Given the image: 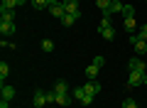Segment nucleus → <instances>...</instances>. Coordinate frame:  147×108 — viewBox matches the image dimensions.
I'll use <instances>...</instances> for the list:
<instances>
[{"mask_svg": "<svg viewBox=\"0 0 147 108\" xmlns=\"http://www.w3.org/2000/svg\"><path fill=\"white\" fill-rule=\"evenodd\" d=\"M123 15H125V17H132V15H135V7H132V5H125V7H123Z\"/></svg>", "mask_w": 147, "mask_h": 108, "instance_id": "obj_24", "label": "nucleus"}, {"mask_svg": "<svg viewBox=\"0 0 147 108\" xmlns=\"http://www.w3.org/2000/svg\"><path fill=\"white\" fill-rule=\"evenodd\" d=\"M15 22H0V35H15Z\"/></svg>", "mask_w": 147, "mask_h": 108, "instance_id": "obj_10", "label": "nucleus"}, {"mask_svg": "<svg viewBox=\"0 0 147 108\" xmlns=\"http://www.w3.org/2000/svg\"><path fill=\"white\" fill-rule=\"evenodd\" d=\"M7 76H10V67H7L5 62H0V81L5 84V79H7Z\"/></svg>", "mask_w": 147, "mask_h": 108, "instance_id": "obj_17", "label": "nucleus"}, {"mask_svg": "<svg viewBox=\"0 0 147 108\" xmlns=\"http://www.w3.org/2000/svg\"><path fill=\"white\" fill-rule=\"evenodd\" d=\"M0 22H15V12L12 10H0Z\"/></svg>", "mask_w": 147, "mask_h": 108, "instance_id": "obj_12", "label": "nucleus"}, {"mask_svg": "<svg viewBox=\"0 0 147 108\" xmlns=\"http://www.w3.org/2000/svg\"><path fill=\"white\" fill-rule=\"evenodd\" d=\"M142 84H145V74H140V71L127 74V88H137V86H142Z\"/></svg>", "mask_w": 147, "mask_h": 108, "instance_id": "obj_1", "label": "nucleus"}, {"mask_svg": "<svg viewBox=\"0 0 147 108\" xmlns=\"http://www.w3.org/2000/svg\"><path fill=\"white\" fill-rule=\"evenodd\" d=\"M130 42H132V47H135L137 54H145L147 52V39H142L140 35H130Z\"/></svg>", "mask_w": 147, "mask_h": 108, "instance_id": "obj_2", "label": "nucleus"}, {"mask_svg": "<svg viewBox=\"0 0 147 108\" xmlns=\"http://www.w3.org/2000/svg\"><path fill=\"white\" fill-rule=\"evenodd\" d=\"M123 108H137V101L135 98H125L123 101Z\"/></svg>", "mask_w": 147, "mask_h": 108, "instance_id": "obj_23", "label": "nucleus"}, {"mask_svg": "<svg viewBox=\"0 0 147 108\" xmlns=\"http://www.w3.org/2000/svg\"><path fill=\"white\" fill-rule=\"evenodd\" d=\"M123 3H118V0H113V3H110V10H108V15H113V12H123Z\"/></svg>", "mask_w": 147, "mask_h": 108, "instance_id": "obj_18", "label": "nucleus"}, {"mask_svg": "<svg viewBox=\"0 0 147 108\" xmlns=\"http://www.w3.org/2000/svg\"><path fill=\"white\" fill-rule=\"evenodd\" d=\"M100 32V35H103V39H113V37H115V30H113V27H105V30H98Z\"/></svg>", "mask_w": 147, "mask_h": 108, "instance_id": "obj_19", "label": "nucleus"}, {"mask_svg": "<svg viewBox=\"0 0 147 108\" xmlns=\"http://www.w3.org/2000/svg\"><path fill=\"white\" fill-rule=\"evenodd\" d=\"M69 103H71L69 93H57V106H69Z\"/></svg>", "mask_w": 147, "mask_h": 108, "instance_id": "obj_15", "label": "nucleus"}, {"mask_svg": "<svg viewBox=\"0 0 147 108\" xmlns=\"http://www.w3.org/2000/svg\"><path fill=\"white\" fill-rule=\"evenodd\" d=\"M145 86H147V74H145Z\"/></svg>", "mask_w": 147, "mask_h": 108, "instance_id": "obj_28", "label": "nucleus"}, {"mask_svg": "<svg viewBox=\"0 0 147 108\" xmlns=\"http://www.w3.org/2000/svg\"><path fill=\"white\" fill-rule=\"evenodd\" d=\"M64 12H79V0H61Z\"/></svg>", "mask_w": 147, "mask_h": 108, "instance_id": "obj_8", "label": "nucleus"}, {"mask_svg": "<svg viewBox=\"0 0 147 108\" xmlns=\"http://www.w3.org/2000/svg\"><path fill=\"white\" fill-rule=\"evenodd\" d=\"M0 108H10V101H7V98H3V101H0Z\"/></svg>", "mask_w": 147, "mask_h": 108, "instance_id": "obj_27", "label": "nucleus"}, {"mask_svg": "<svg viewBox=\"0 0 147 108\" xmlns=\"http://www.w3.org/2000/svg\"><path fill=\"white\" fill-rule=\"evenodd\" d=\"M49 3H59V0H49Z\"/></svg>", "mask_w": 147, "mask_h": 108, "instance_id": "obj_29", "label": "nucleus"}, {"mask_svg": "<svg viewBox=\"0 0 147 108\" xmlns=\"http://www.w3.org/2000/svg\"><path fill=\"white\" fill-rule=\"evenodd\" d=\"M0 93H3V98H7V101H12V98H15V88H12V86H7V84H3Z\"/></svg>", "mask_w": 147, "mask_h": 108, "instance_id": "obj_11", "label": "nucleus"}, {"mask_svg": "<svg viewBox=\"0 0 147 108\" xmlns=\"http://www.w3.org/2000/svg\"><path fill=\"white\" fill-rule=\"evenodd\" d=\"M127 67H130V71H140V74H145V62H142V59H137V57H132Z\"/></svg>", "mask_w": 147, "mask_h": 108, "instance_id": "obj_7", "label": "nucleus"}, {"mask_svg": "<svg viewBox=\"0 0 147 108\" xmlns=\"http://www.w3.org/2000/svg\"><path fill=\"white\" fill-rule=\"evenodd\" d=\"M32 106H34V108H44V106H47V91H34V96H32Z\"/></svg>", "mask_w": 147, "mask_h": 108, "instance_id": "obj_4", "label": "nucleus"}, {"mask_svg": "<svg viewBox=\"0 0 147 108\" xmlns=\"http://www.w3.org/2000/svg\"><path fill=\"white\" fill-rule=\"evenodd\" d=\"M81 88H84V93H88V96H96V93L100 91V86H98L96 81H88V84H84Z\"/></svg>", "mask_w": 147, "mask_h": 108, "instance_id": "obj_9", "label": "nucleus"}, {"mask_svg": "<svg viewBox=\"0 0 147 108\" xmlns=\"http://www.w3.org/2000/svg\"><path fill=\"white\" fill-rule=\"evenodd\" d=\"M42 52H54V42L52 39H42Z\"/></svg>", "mask_w": 147, "mask_h": 108, "instance_id": "obj_22", "label": "nucleus"}, {"mask_svg": "<svg viewBox=\"0 0 147 108\" xmlns=\"http://www.w3.org/2000/svg\"><path fill=\"white\" fill-rule=\"evenodd\" d=\"M30 3H32V7H34V10H44V7L52 5L49 0H30Z\"/></svg>", "mask_w": 147, "mask_h": 108, "instance_id": "obj_16", "label": "nucleus"}, {"mask_svg": "<svg viewBox=\"0 0 147 108\" xmlns=\"http://www.w3.org/2000/svg\"><path fill=\"white\" fill-rule=\"evenodd\" d=\"M47 10H49V15H52V17H59V20H61V17L66 15V12H64V5H61V0H59V3H52V5H49Z\"/></svg>", "mask_w": 147, "mask_h": 108, "instance_id": "obj_5", "label": "nucleus"}, {"mask_svg": "<svg viewBox=\"0 0 147 108\" xmlns=\"http://www.w3.org/2000/svg\"><path fill=\"white\" fill-rule=\"evenodd\" d=\"M98 71H100V69L96 67V64H91V67L86 69V76H88V81H96V76H98Z\"/></svg>", "mask_w": 147, "mask_h": 108, "instance_id": "obj_14", "label": "nucleus"}, {"mask_svg": "<svg viewBox=\"0 0 147 108\" xmlns=\"http://www.w3.org/2000/svg\"><path fill=\"white\" fill-rule=\"evenodd\" d=\"M93 64H96V67H98V69H103V64H105V59H103V57H100V54H98V57L93 59Z\"/></svg>", "mask_w": 147, "mask_h": 108, "instance_id": "obj_25", "label": "nucleus"}, {"mask_svg": "<svg viewBox=\"0 0 147 108\" xmlns=\"http://www.w3.org/2000/svg\"><path fill=\"white\" fill-rule=\"evenodd\" d=\"M123 30L125 32H135V17H125V20H123Z\"/></svg>", "mask_w": 147, "mask_h": 108, "instance_id": "obj_13", "label": "nucleus"}, {"mask_svg": "<svg viewBox=\"0 0 147 108\" xmlns=\"http://www.w3.org/2000/svg\"><path fill=\"white\" fill-rule=\"evenodd\" d=\"M79 17H81V10H79V12H66V15L61 17V25H64V27H71Z\"/></svg>", "mask_w": 147, "mask_h": 108, "instance_id": "obj_6", "label": "nucleus"}, {"mask_svg": "<svg viewBox=\"0 0 147 108\" xmlns=\"http://www.w3.org/2000/svg\"><path fill=\"white\" fill-rule=\"evenodd\" d=\"M140 37H142V39H147V25L140 27Z\"/></svg>", "mask_w": 147, "mask_h": 108, "instance_id": "obj_26", "label": "nucleus"}, {"mask_svg": "<svg viewBox=\"0 0 147 108\" xmlns=\"http://www.w3.org/2000/svg\"><path fill=\"white\" fill-rule=\"evenodd\" d=\"M74 98H76L79 103H84V106H91V103H93V96L84 93V88H74Z\"/></svg>", "mask_w": 147, "mask_h": 108, "instance_id": "obj_3", "label": "nucleus"}, {"mask_svg": "<svg viewBox=\"0 0 147 108\" xmlns=\"http://www.w3.org/2000/svg\"><path fill=\"white\" fill-rule=\"evenodd\" d=\"M110 3H113V0H96V5H98L103 12H108V10H110Z\"/></svg>", "mask_w": 147, "mask_h": 108, "instance_id": "obj_21", "label": "nucleus"}, {"mask_svg": "<svg viewBox=\"0 0 147 108\" xmlns=\"http://www.w3.org/2000/svg\"><path fill=\"white\" fill-rule=\"evenodd\" d=\"M54 91H57V93H69L66 81H57V84H54Z\"/></svg>", "mask_w": 147, "mask_h": 108, "instance_id": "obj_20", "label": "nucleus"}]
</instances>
